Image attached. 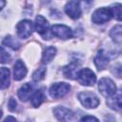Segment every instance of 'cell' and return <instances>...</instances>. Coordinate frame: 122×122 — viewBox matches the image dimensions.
Here are the masks:
<instances>
[{"label": "cell", "instance_id": "cell-8", "mask_svg": "<svg viewBox=\"0 0 122 122\" xmlns=\"http://www.w3.org/2000/svg\"><path fill=\"white\" fill-rule=\"evenodd\" d=\"M53 113L60 122H70L73 118V112L70 109L63 106L54 108Z\"/></svg>", "mask_w": 122, "mask_h": 122}, {"label": "cell", "instance_id": "cell-6", "mask_svg": "<svg viewBox=\"0 0 122 122\" xmlns=\"http://www.w3.org/2000/svg\"><path fill=\"white\" fill-rule=\"evenodd\" d=\"M16 30H17V34L19 35V37L26 39L31 35L32 30H33V24L30 20H27V19L22 20L17 24Z\"/></svg>", "mask_w": 122, "mask_h": 122}, {"label": "cell", "instance_id": "cell-17", "mask_svg": "<svg viewBox=\"0 0 122 122\" xmlns=\"http://www.w3.org/2000/svg\"><path fill=\"white\" fill-rule=\"evenodd\" d=\"M10 85V70L3 67L1 68V89L4 90Z\"/></svg>", "mask_w": 122, "mask_h": 122}, {"label": "cell", "instance_id": "cell-11", "mask_svg": "<svg viewBox=\"0 0 122 122\" xmlns=\"http://www.w3.org/2000/svg\"><path fill=\"white\" fill-rule=\"evenodd\" d=\"M27 74V68L23 61L17 60L13 66V78L14 80H21L23 79Z\"/></svg>", "mask_w": 122, "mask_h": 122}, {"label": "cell", "instance_id": "cell-5", "mask_svg": "<svg viewBox=\"0 0 122 122\" xmlns=\"http://www.w3.org/2000/svg\"><path fill=\"white\" fill-rule=\"evenodd\" d=\"M112 11L110 9L101 8V9H97L92 13V20L95 24H104L108 22L112 18Z\"/></svg>", "mask_w": 122, "mask_h": 122}, {"label": "cell", "instance_id": "cell-24", "mask_svg": "<svg viewBox=\"0 0 122 122\" xmlns=\"http://www.w3.org/2000/svg\"><path fill=\"white\" fill-rule=\"evenodd\" d=\"M112 73L119 77V78H122V65L120 64H117L116 66L113 67V70H112Z\"/></svg>", "mask_w": 122, "mask_h": 122}, {"label": "cell", "instance_id": "cell-23", "mask_svg": "<svg viewBox=\"0 0 122 122\" xmlns=\"http://www.w3.org/2000/svg\"><path fill=\"white\" fill-rule=\"evenodd\" d=\"M10 60V54L5 51V50H4L3 47H1V63H3V64H4V63H7V62H9Z\"/></svg>", "mask_w": 122, "mask_h": 122}, {"label": "cell", "instance_id": "cell-1", "mask_svg": "<svg viewBox=\"0 0 122 122\" xmlns=\"http://www.w3.org/2000/svg\"><path fill=\"white\" fill-rule=\"evenodd\" d=\"M98 90L104 97H112L116 92V86L112 79L103 77L98 82Z\"/></svg>", "mask_w": 122, "mask_h": 122}, {"label": "cell", "instance_id": "cell-7", "mask_svg": "<svg viewBox=\"0 0 122 122\" xmlns=\"http://www.w3.org/2000/svg\"><path fill=\"white\" fill-rule=\"evenodd\" d=\"M51 31L52 35L62 39H69L72 36L71 29L65 25H53L51 29Z\"/></svg>", "mask_w": 122, "mask_h": 122}, {"label": "cell", "instance_id": "cell-22", "mask_svg": "<svg viewBox=\"0 0 122 122\" xmlns=\"http://www.w3.org/2000/svg\"><path fill=\"white\" fill-rule=\"evenodd\" d=\"M45 74H46V69H45V68H40V69L36 70V71L33 72V74H32V79H33V81L38 82V81L44 79Z\"/></svg>", "mask_w": 122, "mask_h": 122}, {"label": "cell", "instance_id": "cell-12", "mask_svg": "<svg viewBox=\"0 0 122 122\" xmlns=\"http://www.w3.org/2000/svg\"><path fill=\"white\" fill-rule=\"evenodd\" d=\"M108 63H109V57H108L107 53L103 50H100L94 58V64H95L97 70L98 71L104 70L107 67Z\"/></svg>", "mask_w": 122, "mask_h": 122}, {"label": "cell", "instance_id": "cell-10", "mask_svg": "<svg viewBox=\"0 0 122 122\" xmlns=\"http://www.w3.org/2000/svg\"><path fill=\"white\" fill-rule=\"evenodd\" d=\"M79 64L75 61L71 62L69 65H67L66 67L63 68V73L67 78L70 79H76L77 75L79 73Z\"/></svg>", "mask_w": 122, "mask_h": 122}, {"label": "cell", "instance_id": "cell-16", "mask_svg": "<svg viewBox=\"0 0 122 122\" xmlns=\"http://www.w3.org/2000/svg\"><path fill=\"white\" fill-rule=\"evenodd\" d=\"M43 100H44V94L40 90H37L34 92H32L30 96V104L32 107L34 108L39 107L42 104Z\"/></svg>", "mask_w": 122, "mask_h": 122}, {"label": "cell", "instance_id": "cell-18", "mask_svg": "<svg viewBox=\"0 0 122 122\" xmlns=\"http://www.w3.org/2000/svg\"><path fill=\"white\" fill-rule=\"evenodd\" d=\"M111 108L114 109V110H119L122 108V93L117 94V95H113L112 96V98L108 101L107 103Z\"/></svg>", "mask_w": 122, "mask_h": 122}, {"label": "cell", "instance_id": "cell-15", "mask_svg": "<svg viewBox=\"0 0 122 122\" xmlns=\"http://www.w3.org/2000/svg\"><path fill=\"white\" fill-rule=\"evenodd\" d=\"M55 53H56V49L54 47H51V46L47 47L45 49V51H43V54H42V58H41L42 63L43 64L50 63L52 60V58L54 57Z\"/></svg>", "mask_w": 122, "mask_h": 122}, {"label": "cell", "instance_id": "cell-2", "mask_svg": "<svg viewBox=\"0 0 122 122\" xmlns=\"http://www.w3.org/2000/svg\"><path fill=\"white\" fill-rule=\"evenodd\" d=\"M78 99L81 102V104L87 109L96 108L99 104V100H98L97 96L89 91H84V92H79Z\"/></svg>", "mask_w": 122, "mask_h": 122}, {"label": "cell", "instance_id": "cell-4", "mask_svg": "<svg viewBox=\"0 0 122 122\" xmlns=\"http://www.w3.org/2000/svg\"><path fill=\"white\" fill-rule=\"evenodd\" d=\"M77 80L81 85L92 86L96 81V76L92 71L86 68V69H82L79 71V73L77 75Z\"/></svg>", "mask_w": 122, "mask_h": 122}, {"label": "cell", "instance_id": "cell-26", "mask_svg": "<svg viewBox=\"0 0 122 122\" xmlns=\"http://www.w3.org/2000/svg\"><path fill=\"white\" fill-rule=\"evenodd\" d=\"M16 106H17V103H16L15 99L11 97V98L9 100V109H10V111H11V112L15 111Z\"/></svg>", "mask_w": 122, "mask_h": 122}, {"label": "cell", "instance_id": "cell-9", "mask_svg": "<svg viewBox=\"0 0 122 122\" xmlns=\"http://www.w3.org/2000/svg\"><path fill=\"white\" fill-rule=\"evenodd\" d=\"M66 13L72 19H78L81 16V8H80V2L78 1H70L66 4L65 7Z\"/></svg>", "mask_w": 122, "mask_h": 122}, {"label": "cell", "instance_id": "cell-19", "mask_svg": "<svg viewBox=\"0 0 122 122\" xmlns=\"http://www.w3.org/2000/svg\"><path fill=\"white\" fill-rule=\"evenodd\" d=\"M112 11V15L118 21H122V4L116 3L110 8Z\"/></svg>", "mask_w": 122, "mask_h": 122}, {"label": "cell", "instance_id": "cell-13", "mask_svg": "<svg viewBox=\"0 0 122 122\" xmlns=\"http://www.w3.org/2000/svg\"><path fill=\"white\" fill-rule=\"evenodd\" d=\"M34 28H35V30L41 34V35H45L47 32H48V30H49V23L48 21L41 15H38L36 16L35 18V23H34Z\"/></svg>", "mask_w": 122, "mask_h": 122}, {"label": "cell", "instance_id": "cell-25", "mask_svg": "<svg viewBox=\"0 0 122 122\" xmlns=\"http://www.w3.org/2000/svg\"><path fill=\"white\" fill-rule=\"evenodd\" d=\"M80 122H99V120L92 115H86L84 117H82V119L80 120Z\"/></svg>", "mask_w": 122, "mask_h": 122}, {"label": "cell", "instance_id": "cell-20", "mask_svg": "<svg viewBox=\"0 0 122 122\" xmlns=\"http://www.w3.org/2000/svg\"><path fill=\"white\" fill-rule=\"evenodd\" d=\"M111 37L115 42H121L122 41V26L117 25L111 30Z\"/></svg>", "mask_w": 122, "mask_h": 122}, {"label": "cell", "instance_id": "cell-3", "mask_svg": "<svg viewBox=\"0 0 122 122\" xmlns=\"http://www.w3.org/2000/svg\"><path fill=\"white\" fill-rule=\"evenodd\" d=\"M70 89H71V87L67 83H64V82L54 83L53 85L51 86L49 92H50L51 97L57 99V98H61V97L65 96L69 92Z\"/></svg>", "mask_w": 122, "mask_h": 122}, {"label": "cell", "instance_id": "cell-14", "mask_svg": "<svg viewBox=\"0 0 122 122\" xmlns=\"http://www.w3.org/2000/svg\"><path fill=\"white\" fill-rule=\"evenodd\" d=\"M32 94V86L30 83H25L18 90V97L22 101H27Z\"/></svg>", "mask_w": 122, "mask_h": 122}, {"label": "cell", "instance_id": "cell-27", "mask_svg": "<svg viewBox=\"0 0 122 122\" xmlns=\"http://www.w3.org/2000/svg\"><path fill=\"white\" fill-rule=\"evenodd\" d=\"M3 122H17V121L13 116H8L3 120Z\"/></svg>", "mask_w": 122, "mask_h": 122}, {"label": "cell", "instance_id": "cell-21", "mask_svg": "<svg viewBox=\"0 0 122 122\" xmlns=\"http://www.w3.org/2000/svg\"><path fill=\"white\" fill-rule=\"evenodd\" d=\"M3 45H7L10 48H11L12 50H18L20 48V44L11 36H7L4 40H3Z\"/></svg>", "mask_w": 122, "mask_h": 122}]
</instances>
